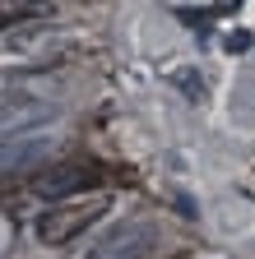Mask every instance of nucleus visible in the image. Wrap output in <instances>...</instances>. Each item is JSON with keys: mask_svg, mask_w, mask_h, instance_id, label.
<instances>
[{"mask_svg": "<svg viewBox=\"0 0 255 259\" xmlns=\"http://www.w3.org/2000/svg\"><path fill=\"white\" fill-rule=\"evenodd\" d=\"M223 47H228V51H250V32H246V28L228 32V37H223Z\"/></svg>", "mask_w": 255, "mask_h": 259, "instance_id": "5", "label": "nucleus"}, {"mask_svg": "<svg viewBox=\"0 0 255 259\" xmlns=\"http://www.w3.org/2000/svg\"><path fill=\"white\" fill-rule=\"evenodd\" d=\"M102 213H107V194H93L88 204H84V199H79V204H56V208H47V213L38 218V236H42L47 245H65V241L84 236Z\"/></svg>", "mask_w": 255, "mask_h": 259, "instance_id": "1", "label": "nucleus"}, {"mask_svg": "<svg viewBox=\"0 0 255 259\" xmlns=\"http://www.w3.org/2000/svg\"><path fill=\"white\" fill-rule=\"evenodd\" d=\"M56 111L51 107H42V102H5L0 107V135H14V130H28V125H42V120H51Z\"/></svg>", "mask_w": 255, "mask_h": 259, "instance_id": "3", "label": "nucleus"}, {"mask_svg": "<svg viewBox=\"0 0 255 259\" xmlns=\"http://www.w3.org/2000/svg\"><path fill=\"white\" fill-rule=\"evenodd\" d=\"M102 181H107V171L98 167V162H60V167L38 176L33 190L47 194V199H65V194H75V190H98Z\"/></svg>", "mask_w": 255, "mask_h": 259, "instance_id": "2", "label": "nucleus"}, {"mask_svg": "<svg viewBox=\"0 0 255 259\" xmlns=\"http://www.w3.org/2000/svg\"><path fill=\"white\" fill-rule=\"evenodd\" d=\"M38 14H47V10H42V5H33V10H0V28H14V23L38 19Z\"/></svg>", "mask_w": 255, "mask_h": 259, "instance_id": "4", "label": "nucleus"}, {"mask_svg": "<svg viewBox=\"0 0 255 259\" xmlns=\"http://www.w3.org/2000/svg\"><path fill=\"white\" fill-rule=\"evenodd\" d=\"M232 5H237V0H232Z\"/></svg>", "mask_w": 255, "mask_h": 259, "instance_id": "7", "label": "nucleus"}, {"mask_svg": "<svg viewBox=\"0 0 255 259\" xmlns=\"http://www.w3.org/2000/svg\"><path fill=\"white\" fill-rule=\"evenodd\" d=\"M176 83H181L190 97H204V83H200V79H190V70H176Z\"/></svg>", "mask_w": 255, "mask_h": 259, "instance_id": "6", "label": "nucleus"}]
</instances>
